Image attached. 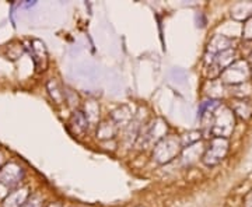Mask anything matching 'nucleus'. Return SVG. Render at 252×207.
Returning a JSON list of instances; mask_svg holds the SVG:
<instances>
[{
	"label": "nucleus",
	"instance_id": "f03ea898",
	"mask_svg": "<svg viewBox=\"0 0 252 207\" xmlns=\"http://www.w3.org/2000/svg\"><path fill=\"white\" fill-rule=\"evenodd\" d=\"M24 199L26 198H21L20 196V190H18L17 193H13V195H10L9 198L4 200V207H21L24 203Z\"/></svg>",
	"mask_w": 252,
	"mask_h": 207
},
{
	"label": "nucleus",
	"instance_id": "f257e3e1",
	"mask_svg": "<svg viewBox=\"0 0 252 207\" xmlns=\"http://www.w3.org/2000/svg\"><path fill=\"white\" fill-rule=\"evenodd\" d=\"M21 177H23V171L16 164H7L4 168L0 170V182L10 188L17 185Z\"/></svg>",
	"mask_w": 252,
	"mask_h": 207
},
{
	"label": "nucleus",
	"instance_id": "20e7f679",
	"mask_svg": "<svg viewBox=\"0 0 252 207\" xmlns=\"http://www.w3.org/2000/svg\"><path fill=\"white\" fill-rule=\"evenodd\" d=\"M1 161H3V157H1V154H0V164H1Z\"/></svg>",
	"mask_w": 252,
	"mask_h": 207
},
{
	"label": "nucleus",
	"instance_id": "7ed1b4c3",
	"mask_svg": "<svg viewBox=\"0 0 252 207\" xmlns=\"http://www.w3.org/2000/svg\"><path fill=\"white\" fill-rule=\"evenodd\" d=\"M38 202H35L34 199H31V200H28V202H26L24 205L21 207H38V205H36Z\"/></svg>",
	"mask_w": 252,
	"mask_h": 207
}]
</instances>
